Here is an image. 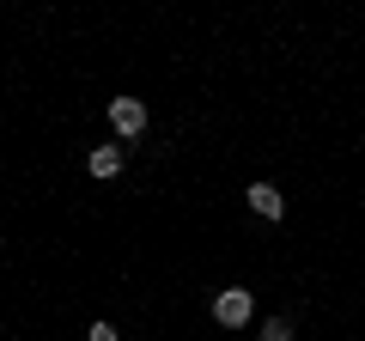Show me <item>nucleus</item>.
Instances as JSON below:
<instances>
[{
    "instance_id": "f257e3e1",
    "label": "nucleus",
    "mask_w": 365,
    "mask_h": 341,
    "mask_svg": "<svg viewBox=\"0 0 365 341\" xmlns=\"http://www.w3.org/2000/svg\"><path fill=\"white\" fill-rule=\"evenodd\" d=\"M250 311H256V299H250V287H225L220 299H213V317H220L225 329H244Z\"/></svg>"
},
{
    "instance_id": "f03ea898",
    "label": "nucleus",
    "mask_w": 365,
    "mask_h": 341,
    "mask_svg": "<svg viewBox=\"0 0 365 341\" xmlns=\"http://www.w3.org/2000/svg\"><path fill=\"white\" fill-rule=\"evenodd\" d=\"M110 128H116L122 141H134V134L146 128V104L140 98H110Z\"/></svg>"
},
{
    "instance_id": "7ed1b4c3",
    "label": "nucleus",
    "mask_w": 365,
    "mask_h": 341,
    "mask_svg": "<svg viewBox=\"0 0 365 341\" xmlns=\"http://www.w3.org/2000/svg\"><path fill=\"white\" fill-rule=\"evenodd\" d=\"M244 201H250V213H262V220H280V213H287V201H280V189H274V183H250Z\"/></svg>"
},
{
    "instance_id": "20e7f679",
    "label": "nucleus",
    "mask_w": 365,
    "mask_h": 341,
    "mask_svg": "<svg viewBox=\"0 0 365 341\" xmlns=\"http://www.w3.org/2000/svg\"><path fill=\"white\" fill-rule=\"evenodd\" d=\"M86 170H91V177H116V170H122V146H91Z\"/></svg>"
},
{
    "instance_id": "39448f33",
    "label": "nucleus",
    "mask_w": 365,
    "mask_h": 341,
    "mask_svg": "<svg viewBox=\"0 0 365 341\" xmlns=\"http://www.w3.org/2000/svg\"><path fill=\"white\" fill-rule=\"evenodd\" d=\"M256 341H292V317H268Z\"/></svg>"
},
{
    "instance_id": "423d86ee",
    "label": "nucleus",
    "mask_w": 365,
    "mask_h": 341,
    "mask_svg": "<svg viewBox=\"0 0 365 341\" xmlns=\"http://www.w3.org/2000/svg\"><path fill=\"white\" fill-rule=\"evenodd\" d=\"M86 341H122V335H116L110 323H91V329H86Z\"/></svg>"
}]
</instances>
